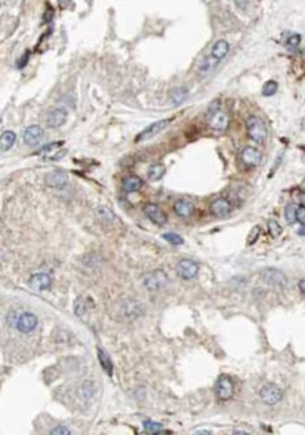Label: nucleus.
I'll return each instance as SVG.
<instances>
[{
  "instance_id": "obj_36",
  "label": "nucleus",
  "mask_w": 305,
  "mask_h": 435,
  "mask_svg": "<svg viewBox=\"0 0 305 435\" xmlns=\"http://www.w3.org/2000/svg\"><path fill=\"white\" fill-rule=\"evenodd\" d=\"M299 289L305 296V279H302V280L299 281Z\"/></svg>"
},
{
  "instance_id": "obj_13",
  "label": "nucleus",
  "mask_w": 305,
  "mask_h": 435,
  "mask_svg": "<svg viewBox=\"0 0 305 435\" xmlns=\"http://www.w3.org/2000/svg\"><path fill=\"white\" fill-rule=\"evenodd\" d=\"M43 138V129L38 125L28 126L22 133V140L28 146H35Z\"/></svg>"
},
{
  "instance_id": "obj_17",
  "label": "nucleus",
  "mask_w": 305,
  "mask_h": 435,
  "mask_svg": "<svg viewBox=\"0 0 305 435\" xmlns=\"http://www.w3.org/2000/svg\"><path fill=\"white\" fill-rule=\"evenodd\" d=\"M174 211H175V214L178 217L189 218L194 213V206H193V204H190L189 201L179 200L176 201L175 205H174Z\"/></svg>"
},
{
  "instance_id": "obj_35",
  "label": "nucleus",
  "mask_w": 305,
  "mask_h": 435,
  "mask_svg": "<svg viewBox=\"0 0 305 435\" xmlns=\"http://www.w3.org/2000/svg\"><path fill=\"white\" fill-rule=\"evenodd\" d=\"M51 434H55V435L61 434V435H64V434H70V432H69V430H68L67 428H65V426H58V428H55L53 430V432H51Z\"/></svg>"
},
{
  "instance_id": "obj_18",
  "label": "nucleus",
  "mask_w": 305,
  "mask_h": 435,
  "mask_svg": "<svg viewBox=\"0 0 305 435\" xmlns=\"http://www.w3.org/2000/svg\"><path fill=\"white\" fill-rule=\"evenodd\" d=\"M141 186H142V180L138 176H128V177H124L123 181H122V189L125 193L137 192Z\"/></svg>"
},
{
  "instance_id": "obj_11",
  "label": "nucleus",
  "mask_w": 305,
  "mask_h": 435,
  "mask_svg": "<svg viewBox=\"0 0 305 435\" xmlns=\"http://www.w3.org/2000/svg\"><path fill=\"white\" fill-rule=\"evenodd\" d=\"M144 213L149 219H150L154 224L157 225H165L167 223V215L165 211L162 210L158 205L155 204H147L144 207Z\"/></svg>"
},
{
  "instance_id": "obj_24",
  "label": "nucleus",
  "mask_w": 305,
  "mask_h": 435,
  "mask_svg": "<svg viewBox=\"0 0 305 435\" xmlns=\"http://www.w3.org/2000/svg\"><path fill=\"white\" fill-rule=\"evenodd\" d=\"M171 101L174 102V105H180L182 102H184L188 97V92H186V89L184 88H178L175 90H172L171 92Z\"/></svg>"
},
{
  "instance_id": "obj_6",
  "label": "nucleus",
  "mask_w": 305,
  "mask_h": 435,
  "mask_svg": "<svg viewBox=\"0 0 305 435\" xmlns=\"http://www.w3.org/2000/svg\"><path fill=\"white\" fill-rule=\"evenodd\" d=\"M200 270V266L192 260H182L176 265V272L184 280H190L196 277Z\"/></svg>"
},
{
  "instance_id": "obj_23",
  "label": "nucleus",
  "mask_w": 305,
  "mask_h": 435,
  "mask_svg": "<svg viewBox=\"0 0 305 435\" xmlns=\"http://www.w3.org/2000/svg\"><path fill=\"white\" fill-rule=\"evenodd\" d=\"M166 173V167L163 164H159V163H155V164L150 165V168L147 171V176L151 181H157V180L162 179L163 175Z\"/></svg>"
},
{
  "instance_id": "obj_29",
  "label": "nucleus",
  "mask_w": 305,
  "mask_h": 435,
  "mask_svg": "<svg viewBox=\"0 0 305 435\" xmlns=\"http://www.w3.org/2000/svg\"><path fill=\"white\" fill-rule=\"evenodd\" d=\"M162 237H163L167 242L172 244V245H182L183 242H184L182 236H179L178 233H172V232H170V233H165Z\"/></svg>"
},
{
  "instance_id": "obj_2",
  "label": "nucleus",
  "mask_w": 305,
  "mask_h": 435,
  "mask_svg": "<svg viewBox=\"0 0 305 435\" xmlns=\"http://www.w3.org/2000/svg\"><path fill=\"white\" fill-rule=\"evenodd\" d=\"M169 283V276L163 270H154L142 276V284L147 291L155 292L165 288Z\"/></svg>"
},
{
  "instance_id": "obj_14",
  "label": "nucleus",
  "mask_w": 305,
  "mask_h": 435,
  "mask_svg": "<svg viewBox=\"0 0 305 435\" xmlns=\"http://www.w3.org/2000/svg\"><path fill=\"white\" fill-rule=\"evenodd\" d=\"M53 284V280H51V276L49 274H43V272H39V274H34L30 280H29V285L32 289L35 291H47L50 289Z\"/></svg>"
},
{
  "instance_id": "obj_34",
  "label": "nucleus",
  "mask_w": 305,
  "mask_h": 435,
  "mask_svg": "<svg viewBox=\"0 0 305 435\" xmlns=\"http://www.w3.org/2000/svg\"><path fill=\"white\" fill-rule=\"evenodd\" d=\"M61 144V142H53V144H49V145H46V146H43L42 149H41V150L38 151V153H37V154H41V153H47V151H51V150H54V149L57 148L58 145H60Z\"/></svg>"
},
{
  "instance_id": "obj_22",
  "label": "nucleus",
  "mask_w": 305,
  "mask_h": 435,
  "mask_svg": "<svg viewBox=\"0 0 305 435\" xmlns=\"http://www.w3.org/2000/svg\"><path fill=\"white\" fill-rule=\"evenodd\" d=\"M89 298L85 297V296H80V297L74 301V313L76 316L82 318V317L86 314V312L89 310V305H91V301H88Z\"/></svg>"
},
{
  "instance_id": "obj_4",
  "label": "nucleus",
  "mask_w": 305,
  "mask_h": 435,
  "mask_svg": "<svg viewBox=\"0 0 305 435\" xmlns=\"http://www.w3.org/2000/svg\"><path fill=\"white\" fill-rule=\"evenodd\" d=\"M228 124H230V116L227 113L223 112L218 107L211 109V113H209V126L211 129L217 130V132H223L227 129Z\"/></svg>"
},
{
  "instance_id": "obj_15",
  "label": "nucleus",
  "mask_w": 305,
  "mask_h": 435,
  "mask_svg": "<svg viewBox=\"0 0 305 435\" xmlns=\"http://www.w3.org/2000/svg\"><path fill=\"white\" fill-rule=\"evenodd\" d=\"M46 184L51 188H57V189H63L68 184V176L63 171H53L51 173L47 175L46 177Z\"/></svg>"
},
{
  "instance_id": "obj_20",
  "label": "nucleus",
  "mask_w": 305,
  "mask_h": 435,
  "mask_svg": "<svg viewBox=\"0 0 305 435\" xmlns=\"http://www.w3.org/2000/svg\"><path fill=\"white\" fill-rule=\"evenodd\" d=\"M97 352H98V361L99 364H101L102 369H103V370L111 377L114 373V365H113V361H111V358H110V356L107 355L102 348H97Z\"/></svg>"
},
{
  "instance_id": "obj_9",
  "label": "nucleus",
  "mask_w": 305,
  "mask_h": 435,
  "mask_svg": "<svg viewBox=\"0 0 305 435\" xmlns=\"http://www.w3.org/2000/svg\"><path fill=\"white\" fill-rule=\"evenodd\" d=\"M172 120L171 119H163V120H159L157 123H153L150 125L147 126L146 129H144L141 132L138 136L136 137L137 142H140V141H145V140H149V138H153L155 137L157 134H159L162 130H165L167 126L170 125Z\"/></svg>"
},
{
  "instance_id": "obj_26",
  "label": "nucleus",
  "mask_w": 305,
  "mask_h": 435,
  "mask_svg": "<svg viewBox=\"0 0 305 435\" xmlns=\"http://www.w3.org/2000/svg\"><path fill=\"white\" fill-rule=\"evenodd\" d=\"M296 211H298V205L296 204H288L286 210H284V217L287 223L292 224L296 221Z\"/></svg>"
},
{
  "instance_id": "obj_31",
  "label": "nucleus",
  "mask_w": 305,
  "mask_h": 435,
  "mask_svg": "<svg viewBox=\"0 0 305 435\" xmlns=\"http://www.w3.org/2000/svg\"><path fill=\"white\" fill-rule=\"evenodd\" d=\"M260 232H261L260 227H254V228L250 231V233H249L248 236V245H252V244H254V242L257 241V237L260 236Z\"/></svg>"
},
{
  "instance_id": "obj_33",
  "label": "nucleus",
  "mask_w": 305,
  "mask_h": 435,
  "mask_svg": "<svg viewBox=\"0 0 305 435\" xmlns=\"http://www.w3.org/2000/svg\"><path fill=\"white\" fill-rule=\"evenodd\" d=\"M299 43H300V37H299V35H292L291 38L287 41V46L294 49V47L298 46Z\"/></svg>"
},
{
  "instance_id": "obj_30",
  "label": "nucleus",
  "mask_w": 305,
  "mask_h": 435,
  "mask_svg": "<svg viewBox=\"0 0 305 435\" xmlns=\"http://www.w3.org/2000/svg\"><path fill=\"white\" fill-rule=\"evenodd\" d=\"M98 217L106 221H111V220H114L115 215H114L113 211L110 210V209H107V207H99Z\"/></svg>"
},
{
  "instance_id": "obj_10",
  "label": "nucleus",
  "mask_w": 305,
  "mask_h": 435,
  "mask_svg": "<svg viewBox=\"0 0 305 435\" xmlns=\"http://www.w3.org/2000/svg\"><path fill=\"white\" fill-rule=\"evenodd\" d=\"M240 158H242L243 164L245 165L246 168H252V167L260 164L262 154L258 149L253 148V146H246L242 150Z\"/></svg>"
},
{
  "instance_id": "obj_19",
  "label": "nucleus",
  "mask_w": 305,
  "mask_h": 435,
  "mask_svg": "<svg viewBox=\"0 0 305 435\" xmlns=\"http://www.w3.org/2000/svg\"><path fill=\"white\" fill-rule=\"evenodd\" d=\"M228 51H230V45H228L227 41H225V39H219V41L215 42L213 49H211L210 55L211 56H214L215 59L219 60V61H222V60L226 57V55L228 54Z\"/></svg>"
},
{
  "instance_id": "obj_8",
  "label": "nucleus",
  "mask_w": 305,
  "mask_h": 435,
  "mask_svg": "<svg viewBox=\"0 0 305 435\" xmlns=\"http://www.w3.org/2000/svg\"><path fill=\"white\" fill-rule=\"evenodd\" d=\"M263 281L267 284L274 285V287H286L287 285V277L282 272L281 270L277 269H265L261 272Z\"/></svg>"
},
{
  "instance_id": "obj_21",
  "label": "nucleus",
  "mask_w": 305,
  "mask_h": 435,
  "mask_svg": "<svg viewBox=\"0 0 305 435\" xmlns=\"http://www.w3.org/2000/svg\"><path fill=\"white\" fill-rule=\"evenodd\" d=\"M16 142V133L12 132V130H4L1 133V140H0V145H1V153H5L9 149L12 148Z\"/></svg>"
},
{
  "instance_id": "obj_27",
  "label": "nucleus",
  "mask_w": 305,
  "mask_h": 435,
  "mask_svg": "<svg viewBox=\"0 0 305 435\" xmlns=\"http://www.w3.org/2000/svg\"><path fill=\"white\" fill-rule=\"evenodd\" d=\"M277 90H278L277 81H273V80L267 81L266 84L263 85L262 95H265V97H271V95H274L277 93Z\"/></svg>"
},
{
  "instance_id": "obj_5",
  "label": "nucleus",
  "mask_w": 305,
  "mask_h": 435,
  "mask_svg": "<svg viewBox=\"0 0 305 435\" xmlns=\"http://www.w3.org/2000/svg\"><path fill=\"white\" fill-rule=\"evenodd\" d=\"M260 397L261 400L267 405H275L283 399V392L275 384H266L261 388Z\"/></svg>"
},
{
  "instance_id": "obj_7",
  "label": "nucleus",
  "mask_w": 305,
  "mask_h": 435,
  "mask_svg": "<svg viewBox=\"0 0 305 435\" xmlns=\"http://www.w3.org/2000/svg\"><path fill=\"white\" fill-rule=\"evenodd\" d=\"M38 323V318L35 314L30 312L20 313L17 323H16V330L21 333H30Z\"/></svg>"
},
{
  "instance_id": "obj_16",
  "label": "nucleus",
  "mask_w": 305,
  "mask_h": 435,
  "mask_svg": "<svg viewBox=\"0 0 305 435\" xmlns=\"http://www.w3.org/2000/svg\"><path fill=\"white\" fill-rule=\"evenodd\" d=\"M65 120H67V112L64 109H57L50 111L46 117V124L49 128H59L65 123Z\"/></svg>"
},
{
  "instance_id": "obj_37",
  "label": "nucleus",
  "mask_w": 305,
  "mask_h": 435,
  "mask_svg": "<svg viewBox=\"0 0 305 435\" xmlns=\"http://www.w3.org/2000/svg\"><path fill=\"white\" fill-rule=\"evenodd\" d=\"M196 434H205V435H210L211 432H207V430H197Z\"/></svg>"
},
{
  "instance_id": "obj_32",
  "label": "nucleus",
  "mask_w": 305,
  "mask_h": 435,
  "mask_svg": "<svg viewBox=\"0 0 305 435\" xmlns=\"http://www.w3.org/2000/svg\"><path fill=\"white\" fill-rule=\"evenodd\" d=\"M296 220H298L300 224L305 225V206H298V211H296Z\"/></svg>"
},
{
  "instance_id": "obj_12",
  "label": "nucleus",
  "mask_w": 305,
  "mask_h": 435,
  "mask_svg": "<svg viewBox=\"0 0 305 435\" xmlns=\"http://www.w3.org/2000/svg\"><path fill=\"white\" fill-rule=\"evenodd\" d=\"M231 204L227 198H217L215 201H213V204L210 205V213L214 215L215 218H219V219H223V218H227L228 215L231 214Z\"/></svg>"
},
{
  "instance_id": "obj_25",
  "label": "nucleus",
  "mask_w": 305,
  "mask_h": 435,
  "mask_svg": "<svg viewBox=\"0 0 305 435\" xmlns=\"http://www.w3.org/2000/svg\"><path fill=\"white\" fill-rule=\"evenodd\" d=\"M267 231H269V233H270L273 239H277V237H279L282 235L283 228H282V225L277 220L271 219V220L267 221Z\"/></svg>"
},
{
  "instance_id": "obj_28",
  "label": "nucleus",
  "mask_w": 305,
  "mask_h": 435,
  "mask_svg": "<svg viewBox=\"0 0 305 435\" xmlns=\"http://www.w3.org/2000/svg\"><path fill=\"white\" fill-rule=\"evenodd\" d=\"M142 425H144V429L147 433H150V434H161L162 425L158 424V422L149 420V421H144Z\"/></svg>"
},
{
  "instance_id": "obj_3",
  "label": "nucleus",
  "mask_w": 305,
  "mask_h": 435,
  "mask_svg": "<svg viewBox=\"0 0 305 435\" xmlns=\"http://www.w3.org/2000/svg\"><path fill=\"white\" fill-rule=\"evenodd\" d=\"M235 393V384L234 381L228 376H222L218 378L215 383V395L219 400L227 401L230 400Z\"/></svg>"
},
{
  "instance_id": "obj_39",
  "label": "nucleus",
  "mask_w": 305,
  "mask_h": 435,
  "mask_svg": "<svg viewBox=\"0 0 305 435\" xmlns=\"http://www.w3.org/2000/svg\"><path fill=\"white\" fill-rule=\"evenodd\" d=\"M304 54H305V51H304Z\"/></svg>"
},
{
  "instance_id": "obj_38",
  "label": "nucleus",
  "mask_w": 305,
  "mask_h": 435,
  "mask_svg": "<svg viewBox=\"0 0 305 435\" xmlns=\"http://www.w3.org/2000/svg\"><path fill=\"white\" fill-rule=\"evenodd\" d=\"M235 434H249V433H246V432H244V430H240V432H239V430H235Z\"/></svg>"
},
{
  "instance_id": "obj_1",
  "label": "nucleus",
  "mask_w": 305,
  "mask_h": 435,
  "mask_svg": "<svg viewBox=\"0 0 305 435\" xmlns=\"http://www.w3.org/2000/svg\"><path fill=\"white\" fill-rule=\"evenodd\" d=\"M246 133L250 140H253L257 144H262L267 138V128L266 124L261 117L253 115L249 116L245 121Z\"/></svg>"
}]
</instances>
